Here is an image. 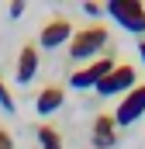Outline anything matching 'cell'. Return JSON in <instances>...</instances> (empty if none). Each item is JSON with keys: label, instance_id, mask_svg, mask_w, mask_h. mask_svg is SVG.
Instances as JSON below:
<instances>
[{"label": "cell", "instance_id": "cell-11", "mask_svg": "<svg viewBox=\"0 0 145 149\" xmlns=\"http://www.w3.org/2000/svg\"><path fill=\"white\" fill-rule=\"evenodd\" d=\"M0 108H3L7 114H14V108H17V104H14V97H10V90L3 87V80H0Z\"/></svg>", "mask_w": 145, "mask_h": 149}, {"label": "cell", "instance_id": "cell-10", "mask_svg": "<svg viewBox=\"0 0 145 149\" xmlns=\"http://www.w3.org/2000/svg\"><path fill=\"white\" fill-rule=\"evenodd\" d=\"M35 139H38V149H62V132L48 121H41L35 128Z\"/></svg>", "mask_w": 145, "mask_h": 149}, {"label": "cell", "instance_id": "cell-6", "mask_svg": "<svg viewBox=\"0 0 145 149\" xmlns=\"http://www.w3.org/2000/svg\"><path fill=\"white\" fill-rule=\"evenodd\" d=\"M131 87H135V66L117 63V66H114V70L97 83V94H100V97H114V94H121V97H124Z\"/></svg>", "mask_w": 145, "mask_h": 149}, {"label": "cell", "instance_id": "cell-2", "mask_svg": "<svg viewBox=\"0 0 145 149\" xmlns=\"http://www.w3.org/2000/svg\"><path fill=\"white\" fill-rule=\"evenodd\" d=\"M104 14L131 35L145 31V3H138V0H110V3H104Z\"/></svg>", "mask_w": 145, "mask_h": 149}, {"label": "cell", "instance_id": "cell-7", "mask_svg": "<svg viewBox=\"0 0 145 149\" xmlns=\"http://www.w3.org/2000/svg\"><path fill=\"white\" fill-rule=\"evenodd\" d=\"M38 66H41V56H38L35 42H24L21 52H17V70H14V80L17 83H31L38 76Z\"/></svg>", "mask_w": 145, "mask_h": 149}, {"label": "cell", "instance_id": "cell-15", "mask_svg": "<svg viewBox=\"0 0 145 149\" xmlns=\"http://www.w3.org/2000/svg\"><path fill=\"white\" fill-rule=\"evenodd\" d=\"M138 56H142V66H145V42H138Z\"/></svg>", "mask_w": 145, "mask_h": 149}, {"label": "cell", "instance_id": "cell-3", "mask_svg": "<svg viewBox=\"0 0 145 149\" xmlns=\"http://www.w3.org/2000/svg\"><path fill=\"white\" fill-rule=\"evenodd\" d=\"M114 66H117V63H114V49H110L107 56H100V59H93V63L72 70L69 73V87H76V90H97V83H100Z\"/></svg>", "mask_w": 145, "mask_h": 149}, {"label": "cell", "instance_id": "cell-13", "mask_svg": "<svg viewBox=\"0 0 145 149\" xmlns=\"http://www.w3.org/2000/svg\"><path fill=\"white\" fill-rule=\"evenodd\" d=\"M0 149H14V135H10L3 125H0Z\"/></svg>", "mask_w": 145, "mask_h": 149}, {"label": "cell", "instance_id": "cell-8", "mask_svg": "<svg viewBox=\"0 0 145 149\" xmlns=\"http://www.w3.org/2000/svg\"><path fill=\"white\" fill-rule=\"evenodd\" d=\"M66 104V87L62 83H45L41 90H38V97H35V111L38 114H55L59 108Z\"/></svg>", "mask_w": 145, "mask_h": 149}, {"label": "cell", "instance_id": "cell-4", "mask_svg": "<svg viewBox=\"0 0 145 149\" xmlns=\"http://www.w3.org/2000/svg\"><path fill=\"white\" fill-rule=\"evenodd\" d=\"M142 114H145V83H135V87L117 101L114 121H117V128H128V125H135Z\"/></svg>", "mask_w": 145, "mask_h": 149}, {"label": "cell", "instance_id": "cell-1", "mask_svg": "<svg viewBox=\"0 0 145 149\" xmlns=\"http://www.w3.org/2000/svg\"><path fill=\"white\" fill-rule=\"evenodd\" d=\"M107 42H110V31L97 21V24H86L83 31H72L69 38V59L72 63H93V56L97 52H104L107 49Z\"/></svg>", "mask_w": 145, "mask_h": 149}, {"label": "cell", "instance_id": "cell-5", "mask_svg": "<svg viewBox=\"0 0 145 149\" xmlns=\"http://www.w3.org/2000/svg\"><path fill=\"white\" fill-rule=\"evenodd\" d=\"M69 38H72V21L66 14H55V17H48V21L41 24L38 45H41V49H59V45H69Z\"/></svg>", "mask_w": 145, "mask_h": 149}, {"label": "cell", "instance_id": "cell-9", "mask_svg": "<svg viewBox=\"0 0 145 149\" xmlns=\"http://www.w3.org/2000/svg\"><path fill=\"white\" fill-rule=\"evenodd\" d=\"M90 142H93V149H110L117 142V121H114V114H97L93 118Z\"/></svg>", "mask_w": 145, "mask_h": 149}, {"label": "cell", "instance_id": "cell-14", "mask_svg": "<svg viewBox=\"0 0 145 149\" xmlns=\"http://www.w3.org/2000/svg\"><path fill=\"white\" fill-rule=\"evenodd\" d=\"M21 14H24V0H14V3H10V17H14V21H17V17H21Z\"/></svg>", "mask_w": 145, "mask_h": 149}, {"label": "cell", "instance_id": "cell-12", "mask_svg": "<svg viewBox=\"0 0 145 149\" xmlns=\"http://www.w3.org/2000/svg\"><path fill=\"white\" fill-rule=\"evenodd\" d=\"M83 10H86L90 17H100V14H104V3H100V0H90V3H83Z\"/></svg>", "mask_w": 145, "mask_h": 149}]
</instances>
